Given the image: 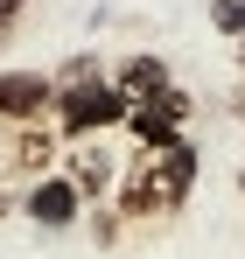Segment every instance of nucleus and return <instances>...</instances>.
<instances>
[{
  "label": "nucleus",
  "instance_id": "obj_1",
  "mask_svg": "<svg viewBox=\"0 0 245 259\" xmlns=\"http://www.w3.org/2000/svg\"><path fill=\"white\" fill-rule=\"evenodd\" d=\"M126 98L112 77H98V84H56V119H63V140H98L105 126H126Z\"/></svg>",
  "mask_w": 245,
  "mask_h": 259
},
{
  "label": "nucleus",
  "instance_id": "obj_2",
  "mask_svg": "<svg viewBox=\"0 0 245 259\" xmlns=\"http://www.w3.org/2000/svg\"><path fill=\"white\" fill-rule=\"evenodd\" d=\"M182 119H189V98H182V91L168 84L161 98H133V105H126V133H133V140H140V154H161V147H175V140H182Z\"/></svg>",
  "mask_w": 245,
  "mask_h": 259
},
{
  "label": "nucleus",
  "instance_id": "obj_3",
  "mask_svg": "<svg viewBox=\"0 0 245 259\" xmlns=\"http://www.w3.org/2000/svg\"><path fill=\"white\" fill-rule=\"evenodd\" d=\"M49 105H56V77H42V70H0V119L35 126Z\"/></svg>",
  "mask_w": 245,
  "mask_h": 259
},
{
  "label": "nucleus",
  "instance_id": "obj_4",
  "mask_svg": "<svg viewBox=\"0 0 245 259\" xmlns=\"http://www.w3.org/2000/svg\"><path fill=\"white\" fill-rule=\"evenodd\" d=\"M112 196H119V217H175V210H182V203L161 189V175H154V161H147V154L119 175V189H112Z\"/></svg>",
  "mask_w": 245,
  "mask_h": 259
},
{
  "label": "nucleus",
  "instance_id": "obj_5",
  "mask_svg": "<svg viewBox=\"0 0 245 259\" xmlns=\"http://www.w3.org/2000/svg\"><path fill=\"white\" fill-rule=\"evenodd\" d=\"M70 189H77L84 203H105V196H112V189H119V161H112V147H98V140H77V154H70Z\"/></svg>",
  "mask_w": 245,
  "mask_h": 259
},
{
  "label": "nucleus",
  "instance_id": "obj_6",
  "mask_svg": "<svg viewBox=\"0 0 245 259\" xmlns=\"http://www.w3.org/2000/svg\"><path fill=\"white\" fill-rule=\"evenodd\" d=\"M77 210H84V196L70 189V175H42V182H28V217L35 224H77Z\"/></svg>",
  "mask_w": 245,
  "mask_h": 259
},
{
  "label": "nucleus",
  "instance_id": "obj_7",
  "mask_svg": "<svg viewBox=\"0 0 245 259\" xmlns=\"http://www.w3.org/2000/svg\"><path fill=\"white\" fill-rule=\"evenodd\" d=\"M56 147H63L56 126H21V133H14V168L28 175V182H42V175L56 168Z\"/></svg>",
  "mask_w": 245,
  "mask_h": 259
},
{
  "label": "nucleus",
  "instance_id": "obj_8",
  "mask_svg": "<svg viewBox=\"0 0 245 259\" xmlns=\"http://www.w3.org/2000/svg\"><path fill=\"white\" fill-rule=\"evenodd\" d=\"M147 161H154V175H161L168 196H175V203H189V182H196V147H189V140H175V147L147 154Z\"/></svg>",
  "mask_w": 245,
  "mask_h": 259
},
{
  "label": "nucleus",
  "instance_id": "obj_9",
  "mask_svg": "<svg viewBox=\"0 0 245 259\" xmlns=\"http://www.w3.org/2000/svg\"><path fill=\"white\" fill-rule=\"evenodd\" d=\"M112 84H119L126 98H161L168 91V63L161 56H126L119 70H112Z\"/></svg>",
  "mask_w": 245,
  "mask_h": 259
},
{
  "label": "nucleus",
  "instance_id": "obj_10",
  "mask_svg": "<svg viewBox=\"0 0 245 259\" xmlns=\"http://www.w3.org/2000/svg\"><path fill=\"white\" fill-rule=\"evenodd\" d=\"M210 21L224 35H245V0H210Z\"/></svg>",
  "mask_w": 245,
  "mask_h": 259
},
{
  "label": "nucleus",
  "instance_id": "obj_11",
  "mask_svg": "<svg viewBox=\"0 0 245 259\" xmlns=\"http://www.w3.org/2000/svg\"><path fill=\"white\" fill-rule=\"evenodd\" d=\"M91 231H98V245H119V238H112V231H119V217L105 210V203H98V210H91Z\"/></svg>",
  "mask_w": 245,
  "mask_h": 259
},
{
  "label": "nucleus",
  "instance_id": "obj_12",
  "mask_svg": "<svg viewBox=\"0 0 245 259\" xmlns=\"http://www.w3.org/2000/svg\"><path fill=\"white\" fill-rule=\"evenodd\" d=\"M14 7H21V0H0V35H7V21H14Z\"/></svg>",
  "mask_w": 245,
  "mask_h": 259
},
{
  "label": "nucleus",
  "instance_id": "obj_13",
  "mask_svg": "<svg viewBox=\"0 0 245 259\" xmlns=\"http://www.w3.org/2000/svg\"><path fill=\"white\" fill-rule=\"evenodd\" d=\"M238 63H245V35H238Z\"/></svg>",
  "mask_w": 245,
  "mask_h": 259
},
{
  "label": "nucleus",
  "instance_id": "obj_14",
  "mask_svg": "<svg viewBox=\"0 0 245 259\" xmlns=\"http://www.w3.org/2000/svg\"><path fill=\"white\" fill-rule=\"evenodd\" d=\"M238 189H245V175H238Z\"/></svg>",
  "mask_w": 245,
  "mask_h": 259
}]
</instances>
